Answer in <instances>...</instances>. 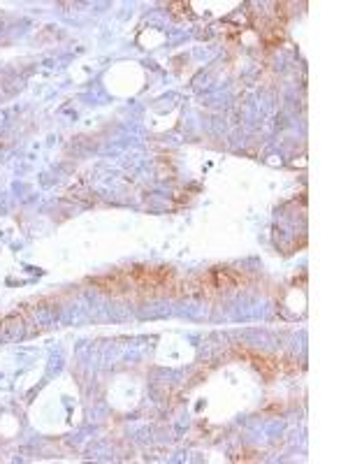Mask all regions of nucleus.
Here are the masks:
<instances>
[{
	"mask_svg": "<svg viewBox=\"0 0 348 464\" xmlns=\"http://www.w3.org/2000/svg\"><path fill=\"white\" fill-rule=\"evenodd\" d=\"M169 276H172V271H169L167 267H153V269H149V267H135V269L130 271V279L137 286H142V288H156V286H162L165 281H169Z\"/></svg>",
	"mask_w": 348,
	"mask_h": 464,
	"instance_id": "nucleus-1",
	"label": "nucleus"
},
{
	"mask_svg": "<svg viewBox=\"0 0 348 464\" xmlns=\"http://www.w3.org/2000/svg\"><path fill=\"white\" fill-rule=\"evenodd\" d=\"M258 459V452L253 450H239L237 455H232V462H255Z\"/></svg>",
	"mask_w": 348,
	"mask_h": 464,
	"instance_id": "nucleus-4",
	"label": "nucleus"
},
{
	"mask_svg": "<svg viewBox=\"0 0 348 464\" xmlns=\"http://www.w3.org/2000/svg\"><path fill=\"white\" fill-rule=\"evenodd\" d=\"M209 279H211V284H214V288H218V290H230L237 286V281H239V279L234 276V274H230L228 269H214L209 274Z\"/></svg>",
	"mask_w": 348,
	"mask_h": 464,
	"instance_id": "nucleus-3",
	"label": "nucleus"
},
{
	"mask_svg": "<svg viewBox=\"0 0 348 464\" xmlns=\"http://www.w3.org/2000/svg\"><path fill=\"white\" fill-rule=\"evenodd\" d=\"M239 355H244L246 360H251V364L258 369L260 374L265 379H272L276 374V362L267 355H260V353H253V350H246V348H239Z\"/></svg>",
	"mask_w": 348,
	"mask_h": 464,
	"instance_id": "nucleus-2",
	"label": "nucleus"
}]
</instances>
